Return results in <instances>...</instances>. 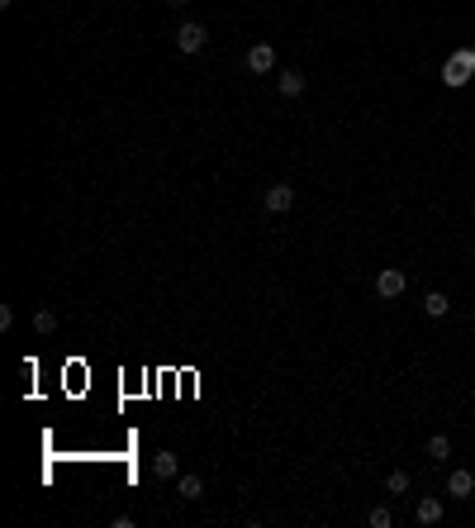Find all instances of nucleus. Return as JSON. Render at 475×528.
<instances>
[{
    "instance_id": "obj_1",
    "label": "nucleus",
    "mask_w": 475,
    "mask_h": 528,
    "mask_svg": "<svg viewBox=\"0 0 475 528\" xmlns=\"http://www.w3.org/2000/svg\"><path fill=\"white\" fill-rule=\"evenodd\" d=\"M404 286H409V276L399 272V267H385V272L376 276V295H380V300H399Z\"/></svg>"
},
{
    "instance_id": "obj_2",
    "label": "nucleus",
    "mask_w": 475,
    "mask_h": 528,
    "mask_svg": "<svg viewBox=\"0 0 475 528\" xmlns=\"http://www.w3.org/2000/svg\"><path fill=\"white\" fill-rule=\"evenodd\" d=\"M262 205H267L271 214H285V209L295 205V186H285V181H276V186H267V195H262Z\"/></svg>"
},
{
    "instance_id": "obj_3",
    "label": "nucleus",
    "mask_w": 475,
    "mask_h": 528,
    "mask_svg": "<svg viewBox=\"0 0 475 528\" xmlns=\"http://www.w3.org/2000/svg\"><path fill=\"white\" fill-rule=\"evenodd\" d=\"M205 43H209L205 24H181V29H176V48H181V53H200Z\"/></svg>"
},
{
    "instance_id": "obj_4",
    "label": "nucleus",
    "mask_w": 475,
    "mask_h": 528,
    "mask_svg": "<svg viewBox=\"0 0 475 528\" xmlns=\"http://www.w3.org/2000/svg\"><path fill=\"white\" fill-rule=\"evenodd\" d=\"M247 67H252L257 77H267L271 67H276V48H271V43H252V48H247Z\"/></svg>"
},
{
    "instance_id": "obj_5",
    "label": "nucleus",
    "mask_w": 475,
    "mask_h": 528,
    "mask_svg": "<svg viewBox=\"0 0 475 528\" xmlns=\"http://www.w3.org/2000/svg\"><path fill=\"white\" fill-rule=\"evenodd\" d=\"M471 77H475V72H471V67H466V62H461L457 53H452V57H447V67H442V81H447V86H452V91H461V86H466V81H471Z\"/></svg>"
},
{
    "instance_id": "obj_6",
    "label": "nucleus",
    "mask_w": 475,
    "mask_h": 528,
    "mask_svg": "<svg viewBox=\"0 0 475 528\" xmlns=\"http://www.w3.org/2000/svg\"><path fill=\"white\" fill-rule=\"evenodd\" d=\"M447 495H452V500H471L475 495V476H471V471H452V476H447Z\"/></svg>"
},
{
    "instance_id": "obj_7",
    "label": "nucleus",
    "mask_w": 475,
    "mask_h": 528,
    "mask_svg": "<svg viewBox=\"0 0 475 528\" xmlns=\"http://www.w3.org/2000/svg\"><path fill=\"white\" fill-rule=\"evenodd\" d=\"M176 471H181V462H176V452H157V457H152V476L172 480Z\"/></svg>"
},
{
    "instance_id": "obj_8",
    "label": "nucleus",
    "mask_w": 475,
    "mask_h": 528,
    "mask_svg": "<svg viewBox=\"0 0 475 528\" xmlns=\"http://www.w3.org/2000/svg\"><path fill=\"white\" fill-rule=\"evenodd\" d=\"M276 86H281V96H285V100L304 96V77H300V72H281V81H276Z\"/></svg>"
},
{
    "instance_id": "obj_9",
    "label": "nucleus",
    "mask_w": 475,
    "mask_h": 528,
    "mask_svg": "<svg viewBox=\"0 0 475 528\" xmlns=\"http://www.w3.org/2000/svg\"><path fill=\"white\" fill-rule=\"evenodd\" d=\"M437 519H442V500H418V524H437Z\"/></svg>"
},
{
    "instance_id": "obj_10",
    "label": "nucleus",
    "mask_w": 475,
    "mask_h": 528,
    "mask_svg": "<svg viewBox=\"0 0 475 528\" xmlns=\"http://www.w3.org/2000/svg\"><path fill=\"white\" fill-rule=\"evenodd\" d=\"M447 309H452V304H447V295H442V290H432V295H423V314H432V319H442Z\"/></svg>"
},
{
    "instance_id": "obj_11",
    "label": "nucleus",
    "mask_w": 475,
    "mask_h": 528,
    "mask_svg": "<svg viewBox=\"0 0 475 528\" xmlns=\"http://www.w3.org/2000/svg\"><path fill=\"white\" fill-rule=\"evenodd\" d=\"M428 457H432V462H447V457H452V443H447L442 433H437V438H428Z\"/></svg>"
},
{
    "instance_id": "obj_12",
    "label": "nucleus",
    "mask_w": 475,
    "mask_h": 528,
    "mask_svg": "<svg viewBox=\"0 0 475 528\" xmlns=\"http://www.w3.org/2000/svg\"><path fill=\"white\" fill-rule=\"evenodd\" d=\"M205 495V480L200 476H181V500H200Z\"/></svg>"
},
{
    "instance_id": "obj_13",
    "label": "nucleus",
    "mask_w": 475,
    "mask_h": 528,
    "mask_svg": "<svg viewBox=\"0 0 475 528\" xmlns=\"http://www.w3.org/2000/svg\"><path fill=\"white\" fill-rule=\"evenodd\" d=\"M33 329H38V334H57V314H52V309H38V314H33Z\"/></svg>"
},
{
    "instance_id": "obj_14",
    "label": "nucleus",
    "mask_w": 475,
    "mask_h": 528,
    "mask_svg": "<svg viewBox=\"0 0 475 528\" xmlns=\"http://www.w3.org/2000/svg\"><path fill=\"white\" fill-rule=\"evenodd\" d=\"M385 490H390V495H404V490H409V471H390Z\"/></svg>"
},
{
    "instance_id": "obj_15",
    "label": "nucleus",
    "mask_w": 475,
    "mask_h": 528,
    "mask_svg": "<svg viewBox=\"0 0 475 528\" xmlns=\"http://www.w3.org/2000/svg\"><path fill=\"white\" fill-rule=\"evenodd\" d=\"M10 329H15V309H10V304H0V334H10Z\"/></svg>"
},
{
    "instance_id": "obj_16",
    "label": "nucleus",
    "mask_w": 475,
    "mask_h": 528,
    "mask_svg": "<svg viewBox=\"0 0 475 528\" xmlns=\"http://www.w3.org/2000/svg\"><path fill=\"white\" fill-rule=\"evenodd\" d=\"M371 528H390V510H371Z\"/></svg>"
},
{
    "instance_id": "obj_17",
    "label": "nucleus",
    "mask_w": 475,
    "mask_h": 528,
    "mask_svg": "<svg viewBox=\"0 0 475 528\" xmlns=\"http://www.w3.org/2000/svg\"><path fill=\"white\" fill-rule=\"evenodd\" d=\"M457 57H461V62H466V67L475 72V48H457Z\"/></svg>"
},
{
    "instance_id": "obj_18",
    "label": "nucleus",
    "mask_w": 475,
    "mask_h": 528,
    "mask_svg": "<svg viewBox=\"0 0 475 528\" xmlns=\"http://www.w3.org/2000/svg\"><path fill=\"white\" fill-rule=\"evenodd\" d=\"M167 5H190V0H167Z\"/></svg>"
}]
</instances>
